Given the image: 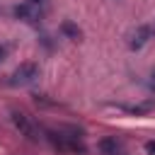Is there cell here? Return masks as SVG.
<instances>
[{"label": "cell", "instance_id": "2", "mask_svg": "<svg viewBox=\"0 0 155 155\" xmlns=\"http://www.w3.org/2000/svg\"><path fill=\"white\" fill-rule=\"evenodd\" d=\"M36 78H39V65L36 63H19L7 75V85L10 87H24V85H31Z\"/></svg>", "mask_w": 155, "mask_h": 155}, {"label": "cell", "instance_id": "8", "mask_svg": "<svg viewBox=\"0 0 155 155\" xmlns=\"http://www.w3.org/2000/svg\"><path fill=\"white\" fill-rule=\"evenodd\" d=\"M145 153L148 155H155V140H148L145 143Z\"/></svg>", "mask_w": 155, "mask_h": 155}, {"label": "cell", "instance_id": "3", "mask_svg": "<svg viewBox=\"0 0 155 155\" xmlns=\"http://www.w3.org/2000/svg\"><path fill=\"white\" fill-rule=\"evenodd\" d=\"M12 124L17 126V131L22 133V136H27L29 140H39L41 136H39V128L29 121V116L24 114V111H12Z\"/></svg>", "mask_w": 155, "mask_h": 155}, {"label": "cell", "instance_id": "12", "mask_svg": "<svg viewBox=\"0 0 155 155\" xmlns=\"http://www.w3.org/2000/svg\"><path fill=\"white\" fill-rule=\"evenodd\" d=\"M153 29H155V27H153Z\"/></svg>", "mask_w": 155, "mask_h": 155}, {"label": "cell", "instance_id": "11", "mask_svg": "<svg viewBox=\"0 0 155 155\" xmlns=\"http://www.w3.org/2000/svg\"><path fill=\"white\" fill-rule=\"evenodd\" d=\"M153 80H155V68H153Z\"/></svg>", "mask_w": 155, "mask_h": 155}, {"label": "cell", "instance_id": "6", "mask_svg": "<svg viewBox=\"0 0 155 155\" xmlns=\"http://www.w3.org/2000/svg\"><path fill=\"white\" fill-rule=\"evenodd\" d=\"M99 150H102L104 155H119V150H121V143H119L116 138H104V140L99 143Z\"/></svg>", "mask_w": 155, "mask_h": 155}, {"label": "cell", "instance_id": "1", "mask_svg": "<svg viewBox=\"0 0 155 155\" xmlns=\"http://www.w3.org/2000/svg\"><path fill=\"white\" fill-rule=\"evenodd\" d=\"M46 138L51 140V145L56 148V150H61V153H85L87 148H85V143L78 138V136H68V133H56V131H48L46 133Z\"/></svg>", "mask_w": 155, "mask_h": 155}, {"label": "cell", "instance_id": "5", "mask_svg": "<svg viewBox=\"0 0 155 155\" xmlns=\"http://www.w3.org/2000/svg\"><path fill=\"white\" fill-rule=\"evenodd\" d=\"M15 17L34 24V22H39V19H41V10H39V7H34V5H29V2H22V5H17V7H15Z\"/></svg>", "mask_w": 155, "mask_h": 155}, {"label": "cell", "instance_id": "9", "mask_svg": "<svg viewBox=\"0 0 155 155\" xmlns=\"http://www.w3.org/2000/svg\"><path fill=\"white\" fill-rule=\"evenodd\" d=\"M27 2H29V5H34V7H39V10L46 5V0H27Z\"/></svg>", "mask_w": 155, "mask_h": 155}, {"label": "cell", "instance_id": "10", "mask_svg": "<svg viewBox=\"0 0 155 155\" xmlns=\"http://www.w3.org/2000/svg\"><path fill=\"white\" fill-rule=\"evenodd\" d=\"M5 53H7V51H5V48H2V46H0V63H2V61H5Z\"/></svg>", "mask_w": 155, "mask_h": 155}, {"label": "cell", "instance_id": "4", "mask_svg": "<svg viewBox=\"0 0 155 155\" xmlns=\"http://www.w3.org/2000/svg\"><path fill=\"white\" fill-rule=\"evenodd\" d=\"M150 36H153V27H148V24H143V27H138L133 34H131V41H128V48L131 51H138V48H143L148 41H150Z\"/></svg>", "mask_w": 155, "mask_h": 155}, {"label": "cell", "instance_id": "7", "mask_svg": "<svg viewBox=\"0 0 155 155\" xmlns=\"http://www.w3.org/2000/svg\"><path fill=\"white\" fill-rule=\"evenodd\" d=\"M61 31H63V34H65L68 39H80V29H78V27H75L73 22H68V19H65V22L61 24Z\"/></svg>", "mask_w": 155, "mask_h": 155}]
</instances>
